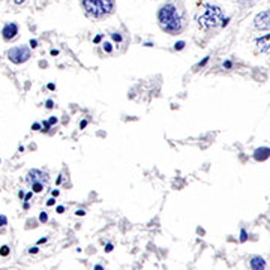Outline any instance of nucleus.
I'll list each match as a JSON object with an SVG mask.
<instances>
[{
	"label": "nucleus",
	"mask_w": 270,
	"mask_h": 270,
	"mask_svg": "<svg viewBox=\"0 0 270 270\" xmlns=\"http://www.w3.org/2000/svg\"><path fill=\"white\" fill-rule=\"evenodd\" d=\"M257 0H239V5L243 6V8H248V6H252Z\"/></svg>",
	"instance_id": "nucleus-13"
},
{
	"label": "nucleus",
	"mask_w": 270,
	"mask_h": 270,
	"mask_svg": "<svg viewBox=\"0 0 270 270\" xmlns=\"http://www.w3.org/2000/svg\"><path fill=\"white\" fill-rule=\"evenodd\" d=\"M48 89H50V90H54V89H56V86H54L53 83H50V84H48Z\"/></svg>",
	"instance_id": "nucleus-39"
},
{
	"label": "nucleus",
	"mask_w": 270,
	"mask_h": 270,
	"mask_svg": "<svg viewBox=\"0 0 270 270\" xmlns=\"http://www.w3.org/2000/svg\"><path fill=\"white\" fill-rule=\"evenodd\" d=\"M63 212H65V207H63V206H59V207H57V213H63Z\"/></svg>",
	"instance_id": "nucleus-32"
},
{
	"label": "nucleus",
	"mask_w": 270,
	"mask_h": 270,
	"mask_svg": "<svg viewBox=\"0 0 270 270\" xmlns=\"http://www.w3.org/2000/svg\"><path fill=\"white\" fill-rule=\"evenodd\" d=\"M86 15L93 20L107 18L114 12V0H81Z\"/></svg>",
	"instance_id": "nucleus-3"
},
{
	"label": "nucleus",
	"mask_w": 270,
	"mask_h": 270,
	"mask_svg": "<svg viewBox=\"0 0 270 270\" xmlns=\"http://www.w3.org/2000/svg\"><path fill=\"white\" fill-rule=\"evenodd\" d=\"M158 21L162 30H165L170 35H176L182 32L183 17L177 9V6L171 2L161 6V9L158 11Z\"/></svg>",
	"instance_id": "nucleus-1"
},
{
	"label": "nucleus",
	"mask_w": 270,
	"mask_h": 270,
	"mask_svg": "<svg viewBox=\"0 0 270 270\" xmlns=\"http://www.w3.org/2000/svg\"><path fill=\"white\" fill-rule=\"evenodd\" d=\"M56 204V200L54 198H50L48 201H47V206H54Z\"/></svg>",
	"instance_id": "nucleus-29"
},
{
	"label": "nucleus",
	"mask_w": 270,
	"mask_h": 270,
	"mask_svg": "<svg viewBox=\"0 0 270 270\" xmlns=\"http://www.w3.org/2000/svg\"><path fill=\"white\" fill-rule=\"evenodd\" d=\"M29 207H30V204H29V203L26 201V203H24V209H29Z\"/></svg>",
	"instance_id": "nucleus-43"
},
{
	"label": "nucleus",
	"mask_w": 270,
	"mask_h": 270,
	"mask_svg": "<svg viewBox=\"0 0 270 270\" xmlns=\"http://www.w3.org/2000/svg\"><path fill=\"white\" fill-rule=\"evenodd\" d=\"M57 54H59L57 50H51V56H57Z\"/></svg>",
	"instance_id": "nucleus-38"
},
{
	"label": "nucleus",
	"mask_w": 270,
	"mask_h": 270,
	"mask_svg": "<svg viewBox=\"0 0 270 270\" xmlns=\"http://www.w3.org/2000/svg\"><path fill=\"white\" fill-rule=\"evenodd\" d=\"M56 183H57V185H60V183H62V176H59V177H57Z\"/></svg>",
	"instance_id": "nucleus-40"
},
{
	"label": "nucleus",
	"mask_w": 270,
	"mask_h": 270,
	"mask_svg": "<svg viewBox=\"0 0 270 270\" xmlns=\"http://www.w3.org/2000/svg\"><path fill=\"white\" fill-rule=\"evenodd\" d=\"M24 2H26V0H14V3H15V5H23Z\"/></svg>",
	"instance_id": "nucleus-36"
},
{
	"label": "nucleus",
	"mask_w": 270,
	"mask_h": 270,
	"mask_svg": "<svg viewBox=\"0 0 270 270\" xmlns=\"http://www.w3.org/2000/svg\"><path fill=\"white\" fill-rule=\"evenodd\" d=\"M101 39H102V35H98V36L93 39V42H95V44H99V42H101Z\"/></svg>",
	"instance_id": "nucleus-28"
},
{
	"label": "nucleus",
	"mask_w": 270,
	"mask_h": 270,
	"mask_svg": "<svg viewBox=\"0 0 270 270\" xmlns=\"http://www.w3.org/2000/svg\"><path fill=\"white\" fill-rule=\"evenodd\" d=\"M209 59H210L209 56H207V57H204V59H203V60H201V62L197 65V66H198V68H203V66H206V65H207V62H209Z\"/></svg>",
	"instance_id": "nucleus-21"
},
{
	"label": "nucleus",
	"mask_w": 270,
	"mask_h": 270,
	"mask_svg": "<svg viewBox=\"0 0 270 270\" xmlns=\"http://www.w3.org/2000/svg\"><path fill=\"white\" fill-rule=\"evenodd\" d=\"M30 47H32V48H36V47H38V41H36V39H30Z\"/></svg>",
	"instance_id": "nucleus-26"
},
{
	"label": "nucleus",
	"mask_w": 270,
	"mask_h": 270,
	"mask_svg": "<svg viewBox=\"0 0 270 270\" xmlns=\"http://www.w3.org/2000/svg\"><path fill=\"white\" fill-rule=\"evenodd\" d=\"M26 180H27L29 185H32V183H35V182H47V180H48V174H47L45 171H42V170L35 168V170H30V171H29Z\"/></svg>",
	"instance_id": "nucleus-7"
},
{
	"label": "nucleus",
	"mask_w": 270,
	"mask_h": 270,
	"mask_svg": "<svg viewBox=\"0 0 270 270\" xmlns=\"http://www.w3.org/2000/svg\"><path fill=\"white\" fill-rule=\"evenodd\" d=\"M249 266L252 270H266V260L261 255H254L249 260Z\"/></svg>",
	"instance_id": "nucleus-9"
},
{
	"label": "nucleus",
	"mask_w": 270,
	"mask_h": 270,
	"mask_svg": "<svg viewBox=\"0 0 270 270\" xmlns=\"http://www.w3.org/2000/svg\"><path fill=\"white\" fill-rule=\"evenodd\" d=\"M87 126V120H83L81 123H80V129H84Z\"/></svg>",
	"instance_id": "nucleus-30"
},
{
	"label": "nucleus",
	"mask_w": 270,
	"mask_h": 270,
	"mask_svg": "<svg viewBox=\"0 0 270 270\" xmlns=\"http://www.w3.org/2000/svg\"><path fill=\"white\" fill-rule=\"evenodd\" d=\"M41 126H42L41 123H33V125H32V129H33V131H42Z\"/></svg>",
	"instance_id": "nucleus-24"
},
{
	"label": "nucleus",
	"mask_w": 270,
	"mask_h": 270,
	"mask_svg": "<svg viewBox=\"0 0 270 270\" xmlns=\"http://www.w3.org/2000/svg\"><path fill=\"white\" fill-rule=\"evenodd\" d=\"M8 254H9V246H6V245H5V246H2V248H0V255L6 257Z\"/></svg>",
	"instance_id": "nucleus-18"
},
{
	"label": "nucleus",
	"mask_w": 270,
	"mask_h": 270,
	"mask_svg": "<svg viewBox=\"0 0 270 270\" xmlns=\"http://www.w3.org/2000/svg\"><path fill=\"white\" fill-rule=\"evenodd\" d=\"M254 26L258 30H270V9H266L255 15Z\"/></svg>",
	"instance_id": "nucleus-5"
},
{
	"label": "nucleus",
	"mask_w": 270,
	"mask_h": 270,
	"mask_svg": "<svg viewBox=\"0 0 270 270\" xmlns=\"http://www.w3.org/2000/svg\"><path fill=\"white\" fill-rule=\"evenodd\" d=\"M95 270H104V267H102V266H99V264H98V266H95Z\"/></svg>",
	"instance_id": "nucleus-42"
},
{
	"label": "nucleus",
	"mask_w": 270,
	"mask_h": 270,
	"mask_svg": "<svg viewBox=\"0 0 270 270\" xmlns=\"http://www.w3.org/2000/svg\"><path fill=\"white\" fill-rule=\"evenodd\" d=\"M48 122H50L51 125H56V123H57V117H54V116H53V117H50V119H48Z\"/></svg>",
	"instance_id": "nucleus-27"
},
{
	"label": "nucleus",
	"mask_w": 270,
	"mask_h": 270,
	"mask_svg": "<svg viewBox=\"0 0 270 270\" xmlns=\"http://www.w3.org/2000/svg\"><path fill=\"white\" fill-rule=\"evenodd\" d=\"M50 128H51V123H50L48 120H47V122H42V132H48Z\"/></svg>",
	"instance_id": "nucleus-16"
},
{
	"label": "nucleus",
	"mask_w": 270,
	"mask_h": 270,
	"mask_svg": "<svg viewBox=\"0 0 270 270\" xmlns=\"http://www.w3.org/2000/svg\"><path fill=\"white\" fill-rule=\"evenodd\" d=\"M30 198H32V192H27V194H26V197H24V200H26V201H29Z\"/></svg>",
	"instance_id": "nucleus-31"
},
{
	"label": "nucleus",
	"mask_w": 270,
	"mask_h": 270,
	"mask_svg": "<svg viewBox=\"0 0 270 270\" xmlns=\"http://www.w3.org/2000/svg\"><path fill=\"white\" fill-rule=\"evenodd\" d=\"M102 47H104V51H105V53H108V54L113 53V45H111V42H107V41H105V42L102 44Z\"/></svg>",
	"instance_id": "nucleus-14"
},
{
	"label": "nucleus",
	"mask_w": 270,
	"mask_h": 270,
	"mask_svg": "<svg viewBox=\"0 0 270 270\" xmlns=\"http://www.w3.org/2000/svg\"><path fill=\"white\" fill-rule=\"evenodd\" d=\"M39 221H41L42 224H45V222L48 221V215H47L45 212H42V213L39 215Z\"/></svg>",
	"instance_id": "nucleus-19"
},
{
	"label": "nucleus",
	"mask_w": 270,
	"mask_h": 270,
	"mask_svg": "<svg viewBox=\"0 0 270 270\" xmlns=\"http://www.w3.org/2000/svg\"><path fill=\"white\" fill-rule=\"evenodd\" d=\"M8 224V219H6V216L5 215H0V227H5Z\"/></svg>",
	"instance_id": "nucleus-22"
},
{
	"label": "nucleus",
	"mask_w": 270,
	"mask_h": 270,
	"mask_svg": "<svg viewBox=\"0 0 270 270\" xmlns=\"http://www.w3.org/2000/svg\"><path fill=\"white\" fill-rule=\"evenodd\" d=\"M75 215H78V216H83V215H86V212H84V210H77V212H75Z\"/></svg>",
	"instance_id": "nucleus-33"
},
{
	"label": "nucleus",
	"mask_w": 270,
	"mask_h": 270,
	"mask_svg": "<svg viewBox=\"0 0 270 270\" xmlns=\"http://www.w3.org/2000/svg\"><path fill=\"white\" fill-rule=\"evenodd\" d=\"M111 39L119 45V44H122V41H123V36H122V33H119V32H114V33H111Z\"/></svg>",
	"instance_id": "nucleus-11"
},
{
	"label": "nucleus",
	"mask_w": 270,
	"mask_h": 270,
	"mask_svg": "<svg viewBox=\"0 0 270 270\" xmlns=\"http://www.w3.org/2000/svg\"><path fill=\"white\" fill-rule=\"evenodd\" d=\"M18 197H20V198L23 200V198H24L26 195H24V192H23V191H20V192H18Z\"/></svg>",
	"instance_id": "nucleus-37"
},
{
	"label": "nucleus",
	"mask_w": 270,
	"mask_h": 270,
	"mask_svg": "<svg viewBox=\"0 0 270 270\" xmlns=\"http://www.w3.org/2000/svg\"><path fill=\"white\" fill-rule=\"evenodd\" d=\"M30 186H32L33 192H41V191L44 189V182H35V183H32Z\"/></svg>",
	"instance_id": "nucleus-12"
},
{
	"label": "nucleus",
	"mask_w": 270,
	"mask_h": 270,
	"mask_svg": "<svg viewBox=\"0 0 270 270\" xmlns=\"http://www.w3.org/2000/svg\"><path fill=\"white\" fill-rule=\"evenodd\" d=\"M255 45H257L258 51H261V53H266V51H269L270 50V33H267V35H263V36H260V38H257V39H255Z\"/></svg>",
	"instance_id": "nucleus-8"
},
{
	"label": "nucleus",
	"mask_w": 270,
	"mask_h": 270,
	"mask_svg": "<svg viewBox=\"0 0 270 270\" xmlns=\"http://www.w3.org/2000/svg\"><path fill=\"white\" fill-rule=\"evenodd\" d=\"M248 240V233L246 230H240V242H246Z\"/></svg>",
	"instance_id": "nucleus-17"
},
{
	"label": "nucleus",
	"mask_w": 270,
	"mask_h": 270,
	"mask_svg": "<svg viewBox=\"0 0 270 270\" xmlns=\"http://www.w3.org/2000/svg\"><path fill=\"white\" fill-rule=\"evenodd\" d=\"M222 66H224V69H231V68H233V62H231V60H225V62L222 63Z\"/></svg>",
	"instance_id": "nucleus-20"
},
{
	"label": "nucleus",
	"mask_w": 270,
	"mask_h": 270,
	"mask_svg": "<svg viewBox=\"0 0 270 270\" xmlns=\"http://www.w3.org/2000/svg\"><path fill=\"white\" fill-rule=\"evenodd\" d=\"M270 158V147H258L255 152H254V159L258 161V162H263L266 159Z\"/></svg>",
	"instance_id": "nucleus-10"
},
{
	"label": "nucleus",
	"mask_w": 270,
	"mask_h": 270,
	"mask_svg": "<svg viewBox=\"0 0 270 270\" xmlns=\"http://www.w3.org/2000/svg\"><path fill=\"white\" fill-rule=\"evenodd\" d=\"M113 248H114V246H113V243H107V245H105V252H111V251H113Z\"/></svg>",
	"instance_id": "nucleus-25"
},
{
	"label": "nucleus",
	"mask_w": 270,
	"mask_h": 270,
	"mask_svg": "<svg viewBox=\"0 0 270 270\" xmlns=\"http://www.w3.org/2000/svg\"><path fill=\"white\" fill-rule=\"evenodd\" d=\"M29 252H30V254H36V252H38V248H30Z\"/></svg>",
	"instance_id": "nucleus-35"
},
{
	"label": "nucleus",
	"mask_w": 270,
	"mask_h": 270,
	"mask_svg": "<svg viewBox=\"0 0 270 270\" xmlns=\"http://www.w3.org/2000/svg\"><path fill=\"white\" fill-rule=\"evenodd\" d=\"M45 107H47V108H48V110H51V108H53V107H54V102H53V101H51V99H48V101H47V102H45Z\"/></svg>",
	"instance_id": "nucleus-23"
},
{
	"label": "nucleus",
	"mask_w": 270,
	"mask_h": 270,
	"mask_svg": "<svg viewBox=\"0 0 270 270\" xmlns=\"http://www.w3.org/2000/svg\"><path fill=\"white\" fill-rule=\"evenodd\" d=\"M30 57H32L30 48L26 45H17V47H12L8 50V59L15 65H21V63L27 62Z\"/></svg>",
	"instance_id": "nucleus-4"
},
{
	"label": "nucleus",
	"mask_w": 270,
	"mask_h": 270,
	"mask_svg": "<svg viewBox=\"0 0 270 270\" xmlns=\"http://www.w3.org/2000/svg\"><path fill=\"white\" fill-rule=\"evenodd\" d=\"M18 35V26L15 23H8L2 29V36L5 41H12Z\"/></svg>",
	"instance_id": "nucleus-6"
},
{
	"label": "nucleus",
	"mask_w": 270,
	"mask_h": 270,
	"mask_svg": "<svg viewBox=\"0 0 270 270\" xmlns=\"http://www.w3.org/2000/svg\"><path fill=\"white\" fill-rule=\"evenodd\" d=\"M195 21H197L200 29L212 30V29H216V27L222 26L224 12H222V9L219 6L204 2V3H201L198 12L195 15Z\"/></svg>",
	"instance_id": "nucleus-2"
},
{
	"label": "nucleus",
	"mask_w": 270,
	"mask_h": 270,
	"mask_svg": "<svg viewBox=\"0 0 270 270\" xmlns=\"http://www.w3.org/2000/svg\"><path fill=\"white\" fill-rule=\"evenodd\" d=\"M59 194H60L59 189H54V191H53V197H59Z\"/></svg>",
	"instance_id": "nucleus-34"
},
{
	"label": "nucleus",
	"mask_w": 270,
	"mask_h": 270,
	"mask_svg": "<svg viewBox=\"0 0 270 270\" xmlns=\"http://www.w3.org/2000/svg\"><path fill=\"white\" fill-rule=\"evenodd\" d=\"M185 45H186V44H185V41H179V42H176V44H174V50H176V51H180V50H183V48H185Z\"/></svg>",
	"instance_id": "nucleus-15"
},
{
	"label": "nucleus",
	"mask_w": 270,
	"mask_h": 270,
	"mask_svg": "<svg viewBox=\"0 0 270 270\" xmlns=\"http://www.w3.org/2000/svg\"><path fill=\"white\" fill-rule=\"evenodd\" d=\"M45 242H47V237H44V239H41V240H39L38 243H45Z\"/></svg>",
	"instance_id": "nucleus-41"
}]
</instances>
